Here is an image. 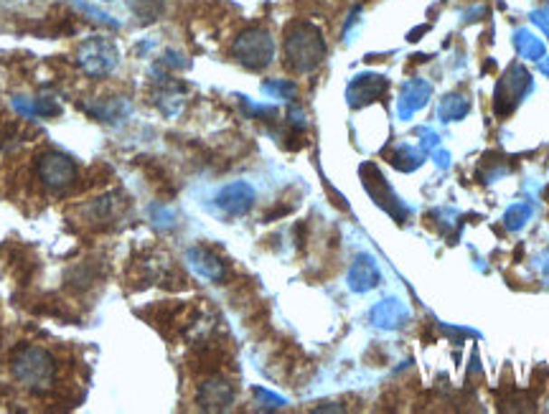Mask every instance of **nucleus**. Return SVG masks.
I'll return each instance as SVG.
<instances>
[{"mask_svg": "<svg viewBox=\"0 0 549 414\" xmlns=\"http://www.w3.org/2000/svg\"><path fill=\"white\" fill-rule=\"evenodd\" d=\"M252 188L244 186V183H234L229 186L222 196H219V203L227 209L229 214H244L250 206H252Z\"/></svg>", "mask_w": 549, "mask_h": 414, "instance_id": "nucleus-8", "label": "nucleus"}, {"mask_svg": "<svg viewBox=\"0 0 549 414\" xmlns=\"http://www.w3.org/2000/svg\"><path fill=\"white\" fill-rule=\"evenodd\" d=\"M188 259L196 265L199 272H204L206 278H212V280H219L222 275H224V268H222V262L216 259L214 254H209L206 249H191L188 254Z\"/></svg>", "mask_w": 549, "mask_h": 414, "instance_id": "nucleus-11", "label": "nucleus"}, {"mask_svg": "<svg viewBox=\"0 0 549 414\" xmlns=\"http://www.w3.org/2000/svg\"><path fill=\"white\" fill-rule=\"evenodd\" d=\"M120 61V52L118 46L105 36H92V39L81 41L77 49V64L87 74V77H105Z\"/></svg>", "mask_w": 549, "mask_h": 414, "instance_id": "nucleus-3", "label": "nucleus"}, {"mask_svg": "<svg viewBox=\"0 0 549 414\" xmlns=\"http://www.w3.org/2000/svg\"><path fill=\"white\" fill-rule=\"evenodd\" d=\"M14 108L18 109L21 115H26V118H54V115H59V108H56V102L46 99V97H39V99L15 97Z\"/></svg>", "mask_w": 549, "mask_h": 414, "instance_id": "nucleus-9", "label": "nucleus"}, {"mask_svg": "<svg viewBox=\"0 0 549 414\" xmlns=\"http://www.w3.org/2000/svg\"><path fill=\"white\" fill-rule=\"evenodd\" d=\"M128 8L133 11L140 24H153L163 15L166 0H128Z\"/></svg>", "mask_w": 549, "mask_h": 414, "instance_id": "nucleus-10", "label": "nucleus"}, {"mask_svg": "<svg viewBox=\"0 0 549 414\" xmlns=\"http://www.w3.org/2000/svg\"><path fill=\"white\" fill-rule=\"evenodd\" d=\"M77 11H81L84 15H90L92 21H97V24H102V26L112 28V31H118L120 28V21H115L112 15L105 14V11H99V8H92V5H87L84 0H69Z\"/></svg>", "mask_w": 549, "mask_h": 414, "instance_id": "nucleus-12", "label": "nucleus"}, {"mask_svg": "<svg viewBox=\"0 0 549 414\" xmlns=\"http://www.w3.org/2000/svg\"><path fill=\"white\" fill-rule=\"evenodd\" d=\"M323 52V36L316 31L313 26H295L290 33H288V41H285V54L290 59V67L298 69V71H310L321 64Z\"/></svg>", "mask_w": 549, "mask_h": 414, "instance_id": "nucleus-2", "label": "nucleus"}, {"mask_svg": "<svg viewBox=\"0 0 549 414\" xmlns=\"http://www.w3.org/2000/svg\"><path fill=\"white\" fill-rule=\"evenodd\" d=\"M232 52L244 67L262 69L268 67L270 59H272V39H270L268 31H262V28H250L234 41Z\"/></svg>", "mask_w": 549, "mask_h": 414, "instance_id": "nucleus-5", "label": "nucleus"}, {"mask_svg": "<svg viewBox=\"0 0 549 414\" xmlns=\"http://www.w3.org/2000/svg\"><path fill=\"white\" fill-rule=\"evenodd\" d=\"M102 3H109V0H102Z\"/></svg>", "mask_w": 549, "mask_h": 414, "instance_id": "nucleus-13", "label": "nucleus"}, {"mask_svg": "<svg viewBox=\"0 0 549 414\" xmlns=\"http://www.w3.org/2000/svg\"><path fill=\"white\" fill-rule=\"evenodd\" d=\"M11 372H14L15 381H21L31 391H46L54 384L56 361L43 346L26 343V346L15 348Z\"/></svg>", "mask_w": 549, "mask_h": 414, "instance_id": "nucleus-1", "label": "nucleus"}, {"mask_svg": "<svg viewBox=\"0 0 549 414\" xmlns=\"http://www.w3.org/2000/svg\"><path fill=\"white\" fill-rule=\"evenodd\" d=\"M36 174H39V181L46 188H54V191H62V188H69L74 181H77V163L71 161L64 153H56V150H46L41 153L39 161H36Z\"/></svg>", "mask_w": 549, "mask_h": 414, "instance_id": "nucleus-4", "label": "nucleus"}, {"mask_svg": "<svg viewBox=\"0 0 549 414\" xmlns=\"http://www.w3.org/2000/svg\"><path fill=\"white\" fill-rule=\"evenodd\" d=\"M84 109L102 122H120L128 112H130V105L122 99V97H112V99H105V102H94V105H84Z\"/></svg>", "mask_w": 549, "mask_h": 414, "instance_id": "nucleus-7", "label": "nucleus"}, {"mask_svg": "<svg viewBox=\"0 0 549 414\" xmlns=\"http://www.w3.org/2000/svg\"><path fill=\"white\" fill-rule=\"evenodd\" d=\"M234 400V389L224 379H209L204 381L202 391H199V404L202 409L216 412V409H227Z\"/></svg>", "mask_w": 549, "mask_h": 414, "instance_id": "nucleus-6", "label": "nucleus"}]
</instances>
